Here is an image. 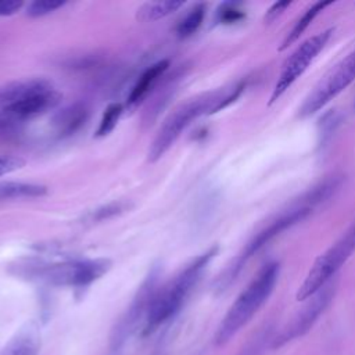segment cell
Instances as JSON below:
<instances>
[{"label":"cell","instance_id":"obj_11","mask_svg":"<svg viewBox=\"0 0 355 355\" xmlns=\"http://www.w3.org/2000/svg\"><path fill=\"white\" fill-rule=\"evenodd\" d=\"M60 100H61V94L50 85L46 89L24 98L18 104L1 111H3L4 119H7L8 122L25 121L54 108L60 103Z\"/></svg>","mask_w":355,"mask_h":355},{"label":"cell","instance_id":"obj_26","mask_svg":"<svg viewBox=\"0 0 355 355\" xmlns=\"http://www.w3.org/2000/svg\"><path fill=\"white\" fill-rule=\"evenodd\" d=\"M337 122H338L337 114L333 112V111L327 112V114L323 116V119H322V130H320V135H322L323 139H324L327 135H330V133L333 132V129H334V126L337 125Z\"/></svg>","mask_w":355,"mask_h":355},{"label":"cell","instance_id":"obj_9","mask_svg":"<svg viewBox=\"0 0 355 355\" xmlns=\"http://www.w3.org/2000/svg\"><path fill=\"white\" fill-rule=\"evenodd\" d=\"M336 293V282L327 283L324 287H322L319 291H316L312 297H309L306 305L300 311V313L291 320V323L283 329V331L273 338L272 347H282L287 341H291L297 337H301L305 334L312 324L316 322V319L323 313V311L327 308L330 301L333 300Z\"/></svg>","mask_w":355,"mask_h":355},{"label":"cell","instance_id":"obj_10","mask_svg":"<svg viewBox=\"0 0 355 355\" xmlns=\"http://www.w3.org/2000/svg\"><path fill=\"white\" fill-rule=\"evenodd\" d=\"M157 280H158V269L153 268L148 273V276L146 277V280L143 282L141 287L139 288L129 311L126 312V315L122 318V320L119 322V324L115 327V334L112 338L114 344H121L126 336L129 334V331L132 329H135V326L137 324V322L146 315L148 311V306L153 301V297L155 295V287H157Z\"/></svg>","mask_w":355,"mask_h":355},{"label":"cell","instance_id":"obj_12","mask_svg":"<svg viewBox=\"0 0 355 355\" xmlns=\"http://www.w3.org/2000/svg\"><path fill=\"white\" fill-rule=\"evenodd\" d=\"M40 351V336L35 327H26L12 337L0 355H37Z\"/></svg>","mask_w":355,"mask_h":355},{"label":"cell","instance_id":"obj_24","mask_svg":"<svg viewBox=\"0 0 355 355\" xmlns=\"http://www.w3.org/2000/svg\"><path fill=\"white\" fill-rule=\"evenodd\" d=\"M291 3L290 1H277V3H273L269 10L266 11L265 17H263V22L265 24H270L273 22L277 17H280L283 14V11L290 6Z\"/></svg>","mask_w":355,"mask_h":355},{"label":"cell","instance_id":"obj_2","mask_svg":"<svg viewBox=\"0 0 355 355\" xmlns=\"http://www.w3.org/2000/svg\"><path fill=\"white\" fill-rule=\"evenodd\" d=\"M245 87L244 82H237L223 89H218L214 92H208L193 97L179 105L164 122L161 129L158 130L150 150H148V161H158L178 140L182 132L197 118L202 115L215 114L232 103H234Z\"/></svg>","mask_w":355,"mask_h":355},{"label":"cell","instance_id":"obj_25","mask_svg":"<svg viewBox=\"0 0 355 355\" xmlns=\"http://www.w3.org/2000/svg\"><path fill=\"white\" fill-rule=\"evenodd\" d=\"M21 0H0V17H10L22 8Z\"/></svg>","mask_w":355,"mask_h":355},{"label":"cell","instance_id":"obj_3","mask_svg":"<svg viewBox=\"0 0 355 355\" xmlns=\"http://www.w3.org/2000/svg\"><path fill=\"white\" fill-rule=\"evenodd\" d=\"M279 270L277 262H268L258 270L222 319L215 334L216 345L226 344L254 318L273 293L279 279Z\"/></svg>","mask_w":355,"mask_h":355},{"label":"cell","instance_id":"obj_22","mask_svg":"<svg viewBox=\"0 0 355 355\" xmlns=\"http://www.w3.org/2000/svg\"><path fill=\"white\" fill-rule=\"evenodd\" d=\"M244 18V12L237 4L225 3L218 8V21L220 24H234Z\"/></svg>","mask_w":355,"mask_h":355},{"label":"cell","instance_id":"obj_8","mask_svg":"<svg viewBox=\"0 0 355 355\" xmlns=\"http://www.w3.org/2000/svg\"><path fill=\"white\" fill-rule=\"evenodd\" d=\"M331 33L333 29L329 28L308 37L300 46H297V49L286 58V61L282 65L273 92L270 94L269 104L279 100L283 96V93L287 89H290V86L306 71V68L312 64L318 54L324 49Z\"/></svg>","mask_w":355,"mask_h":355},{"label":"cell","instance_id":"obj_15","mask_svg":"<svg viewBox=\"0 0 355 355\" xmlns=\"http://www.w3.org/2000/svg\"><path fill=\"white\" fill-rule=\"evenodd\" d=\"M169 62L168 60H161L158 62H155L154 65H151L150 68H147L141 76L139 78V80L136 82V85L133 86L130 94H129V103L130 104H136L139 103L146 94L147 92L154 86V83L157 82V79L159 76H162V73L168 69Z\"/></svg>","mask_w":355,"mask_h":355},{"label":"cell","instance_id":"obj_21","mask_svg":"<svg viewBox=\"0 0 355 355\" xmlns=\"http://www.w3.org/2000/svg\"><path fill=\"white\" fill-rule=\"evenodd\" d=\"M65 4L67 3L62 0H33L28 4L26 14L29 17H43L64 7Z\"/></svg>","mask_w":355,"mask_h":355},{"label":"cell","instance_id":"obj_18","mask_svg":"<svg viewBox=\"0 0 355 355\" xmlns=\"http://www.w3.org/2000/svg\"><path fill=\"white\" fill-rule=\"evenodd\" d=\"M204 17H205V6L202 3L194 6L178 25L179 37L191 36L201 26Z\"/></svg>","mask_w":355,"mask_h":355},{"label":"cell","instance_id":"obj_14","mask_svg":"<svg viewBox=\"0 0 355 355\" xmlns=\"http://www.w3.org/2000/svg\"><path fill=\"white\" fill-rule=\"evenodd\" d=\"M47 194V187L28 182H3L0 183V201L35 198Z\"/></svg>","mask_w":355,"mask_h":355},{"label":"cell","instance_id":"obj_23","mask_svg":"<svg viewBox=\"0 0 355 355\" xmlns=\"http://www.w3.org/2000/svg\"><path fill=\"white\" fill-rule=\"evenodd\" d=\"M25 165V161L15 155H0V176L8 175L21 169Z\"/></svg>","mask_w":355,"mask_h":355},{"label":"cell","instance_id":"obj_6","mask_svg":"<svg viewBox=\"0 0 355 355\" xmlns=\"http://www.w3.org/2000/svg\"><path fill=\"white\" fill-rule=\"evenodd\" d=\"M355 251V219L340 236V239L331 244L322 255H319L312 263L304 282L297 290V301H305L316 291L324 287L333 280L337 270L345 263V261Z\"/></svg>","mask_w":355,"mask_h":355},{"label":"cell","instance_id":"obj_1","mask_svg":"<svg viewBox=\"0 0 355 355\" xmlns=\"http://www.w3.org/2000/svg\"><path fill=\"white\" fill-rule=\"evenodd\" d=\"M341 184V178L337 175L326 178L323 182H319L316 186L304 193L297 201H294L288 208L283 209L279 215L272 218L243 248L240 255L234 259V262L226 269L225 275L220 277V287L227 286L232 280L236 279L244 263L248 258L261 251L268 243H270L275 237L283 233L286 229L305 219L313 208L322 202H324L330 196H333Z\"/></svg>","mask_w":355,"mask_h":355},{"label":"cell","instance_id":"obj_7","mask_svg":"<svg viewBox=\"0 0 355 355\" xmlns=\"http://www.w3.org/2000/svg\"><path fill=\"white\" fill-rule=\"evenodd\" d=\"M355 80V50L347 54L341 61L331 67L315 87L305 97L298 108L301 118L309 116L323 108L336 96L345 90Z\"/></svg>","mask_w":355,"mask_h":355},{"label":"cell","instance_id":"obj_13","mask_svg":"<svg viewBox=\"0 0 355 355\" xmlns=\"http://www.w3.org/2000/svg\"><path fill=\"white\" fill-rule=\"evenodd\" d=\"M87 118V108L83 104H73L60 111L53 121L54 129L60 136H69L76 132Z\"/></svg>","mask_w":355,"mask_h":355},{"label":"cell","instance_id":"obj_17","mask_svg":"<svg viewBox=\"0 0 355 355\" xmlns=\"http://www.w3.org/2000/svg\"><path fill=\"white\" fill-rule=\"evenodd\" d=\"M182 6H183V1H178V0L146 3L137 10L139 11L137 17L143 21H157V19H161V18L175 12Z\"/></svg>","mask_w":355,"mask_h":355},{"label":"cell","instance_id":"obj_5","mask_svg":"<svg viewBox=\"0 0 355 355\" xmlns=\"http://www.w3.org/2000/svg\"><path fill=\"white\" fill-rule=\"evenodd\" d=\"M111 268L107 258L65 261L50 265L24 266V275L44 282L51 286L62 287H85L100 279Z\"/></svg>","mask_w":355,"mask_h":355},{"label":"cell","instance_id":"obj_4","mask_svg":"<svg viewBox=\"0 0 355 355\" xmlns=\"http://www.w3.org/2000/svg\"><path fill=\"white\" fill-rule=\"evenodd\" d=\"M216 251L218 248L214 247L194 258L169 284L155 293L144 319V334L155 331L180 311Z\"/></svg>","mask_w":355,"mask_h":355},{"label":"cell","instance_id":"obj_20","mask_svg":"<svg viewBox=\"0 0 355 355\" xmlns=\"http://www.w3.org/2000/svg\"><path fill=\"white\" fill-rule=\"evenodd\" d=\"M126 209H129V204L126 201H115V202H110L107 205H103L100 208H97L96 211H93L89 215L90 222H98V220H105L110 219L115 215H119L122 212H125Z\"/></svg>","mask_w":355,"mask_h":355},{"label":"cell","instance_id":"obj_19","mask_svg":"<svg viewBox=\"0 0 355 355\" xmlns=\"http://www.w3.org/2000/svg\"><path fill=\"white\" fill-rule=\"evenodd\" d=\"M121 114H122V104H119V103L110 104L105 108L103 118L100 121V125L97 129V136L103 137V136H107L110 132H112V129L116 126V123L119 121Z\"/></svg>","mask_w":355,"mask_h":355},{"label":"cell","instance_id":"obj_16","mask_svg":"<svg viewBox=\"0 0 355 355\" xmlns=\"http://www.w3.org/2000/svg\"><path fill=\"white\" fill-rule=\"evenodd\" d=\"M333 1H318L313 3L311 7L306 8V11L295 21L294 26L290 29V32L287 33V36L284 37V40L282 42V46L279 47V50H284L287 49L290 44H293L294 42H297L300 39V36L306 31V28L312 24V21L315 19V17L323 11L327 6H330Z\"/></svg>","mask_w":355,"mask_h":355}]
</instances>
